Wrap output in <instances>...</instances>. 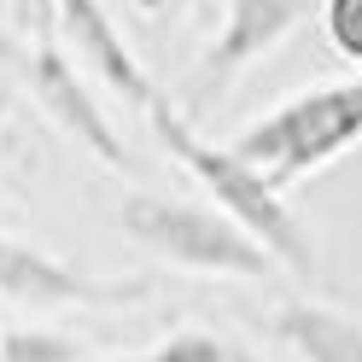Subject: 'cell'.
<instances>
[{"instance_id":"1","label":"cell","mask_w":362,"mask_h":362,"mask_svg":"<svg viewBox=\"0 0 362 362\" xmlns=\"http://www.w3.org/2000/svg\"><path fill=\"white\" fill-rule=\"evenodd\" d=\"M146 123H152V134H158V146H164L175 164L216 199V211H228L252 240H263L286 275H298V281H315V275H322V257H315L310 228L298 222V211L281 199V187H275L257 164H245L234 146L205 141V134L193 129V117H187L181 105H170L164 94L146 105Z\"/></svg>"},{"instance_id":"2","label":"cell","mask_w":362,"mask_h":362,"mask_svg":"<svg viewBox=\"0 0 362 362\" xmlns=\"http://www.w3.org/2000/svg\"><path fill=\"white\" fill-rule=\"evenodd\" d=\"M228 146L245 164H257L281 193L298 187L315 170H327L333 158L362 146V76L322 82V88H304V94L281 100L257 123H245Z\"/></svg>"},{"instance_id":"3","label":"cell","mask_w":362,"mask_h":362,"mask_svg":"<svg viewBox=\"0 0 362 362\" xmlns=\"http://www.w3.org/2000/svg\"><path fill=\"white\" fill-rule=\"evenodd\" d=\"M117 228L141 252L164 257L187 275H216V281H269L275 252L252 240L228 211L193 205V199H164V193H129L117 205Z\"/></svg>"},{"instance_id":"4","label":"cell","mask_w":362,"mask_h":362,"mask_svg":"<svg viewBox=\"0 0 362 362\" xmlns=\"http://www.w3.org/2000/svg\"><path fill=\"white\" fill-rule=\"evenodd\" d=\"M310 12H315V0H222V24L187 76V100L216 105L234 88V76L252 71L257 59H269Z\"/></svg>"},{"instance_id":"5","label":"cell","mask_w":362,"mask_h":362,"mask_svg":"<svg viewBox=\"0 0 362 362\" xmlns=\"http://www.w3.org/2000/svg\"><path fill=\"white\" fill-rule=\"evenodd\" d=\"M0 298L24 310H123L134 298H152V281H94L47 245L0 234Z\"/></svg>"},{"instance_id":"6","label":"cell","mask_w":362,"mask_h":362,"mask_svg":"<svg viewBox=\"0 0 362 362\" xmlns=\"http://www.w3.org/2000/svg\"><path fill=\"white\" fill-rule=\"evenodd\" d=\"M6 59L18 64V76H24L30 100L47 111V117L71 134L76 146H88L100 158L105 170H129V152L117 141V129H111V117L100 111L94 88H88L76 76V59L59 47V41H30V47H6Z\"/></svg>"},{"instance_id":"7","label":"cell","mask_w":362,"mask_h":362,"mask_svg":"<svg viewBox=\"0 0 362 362\" xmlns=\"http://www.w3.org/2000/svg\"><path fill=\"white\" fill-rule=\"evenodd\" d=\"M59 41H64V53H76V64H88L117 100L141 105V111L158 100L146 64L134 59V47L123 41L117 18L105 12V0H59Z\"/></svg>"},{"instance_id":"8","label":"cell","mask_w":362,"mask_h":362,"mask_svg":"<svg viewBox=\"0 0 362 362\" xmlns=\"http://www.w3.org/2000/svg\"><path fill=\"white\" fill-rule=\"evenodd\" d=\"M269 339L298 362H362V322L315 298H286L269 315Z\"/></svg>"},{"instance_id":"9","label":"cell","mask_w":362,"mask_h":362,"mask_svg":"<svg viewBox=\"0 0 362 362\" xmlns=\"http://www.w3.org/2000/svg\"><path fill=\"white\" fill-rule=\"evenodd\" d=\"M0 362H94L82 339L53 327H0Z\"/></svg>"},{"instance_id":"10","label":"cell","mask_w":362,"mask_h":362,"mask_svg":"<svg viewBox=\"0 0 362 362\" xmlns=\"http://www.w3.org/2000/svg\"><path fill=\"white\" fill-rule=\"evenodd\" d=\"M228 356H234V345H222L216 333L181 327V333L164 339V345H152L146 356H94V362H228Z\"/></svg>"},{"instance_id":"11","label":"cell","mask_w":362,"mask_h":362,"mask_svg":"<svg viewBox=\"0 0 362 362\" xmlns=\"http://www.w3.org/2000/svg\"><path fill=\"white\" fill-rule=\"evenodd\" d=\"M322 24H327L333 53L362 64V0H322Z\"/></svg>"},{"instance_id":"12","label":"cell","mask_w":362,"mask_h":362,"mask_svg":"<svg viewBox=\"0 0 362 362\" xmlns=\"http://www.w3.org/2000/svg\"><path fill=\"white\" fill-rule=\"evenodd\" d=\"M6 12L24 41H59V0H6Z\"/></svg>"},{"instance_id":"13","label":"cell","mask_w":362,"mask_h":362,"mask_svg":"<svg viewBox=\"0 0 362 362\" xmlns=\"http://www.w3.org/2000/svg\"><path fill=\"white\" fill-rule=\"evenodd\" d=\"M129 6H134V12H141V18H146V24H164V18H175L181 6H187V0H129Z\"/></svg>"},{"instance_id":"14","label":"cell","mask_w":362,"mask_h":362,"mask_svg":"<svg viewBox=\"0 0 362 362\" xmlns=\"http://www.w3.org/2000/svg\"><path fill=\"white\" fill-rule=\"evenodd\" d=\"M228 362H263V356H252V351H240V345H234V356H228Z\"/></svg>"},{"instance_id":"15","label":"cell","mask_w":362,"mask_h":362,"mask_svg":"<svg viewBox=\"0 0 362 362\" xmlns=\"http://www.w3.org/2000/svg\"><path fill=\"white\" fill-rule=\"evenodd\" d=\"M6 47H12V41H6V35H0V59H6Z\"/></svg>"}]
</instances>
